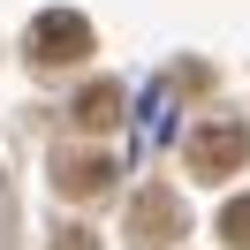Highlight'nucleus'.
<instances>
[{"instance_id": "20e7f679", "label": "nucleus", "mask_w": 250, "mask_h": 250, "mask_svg": "<svg viewBox=\"0 0 250 250\" xmlns=\"http://www.w3.org/2000/svg\"><path fill=\"white\" fill-rule=\"evenodd\" d=\"M106 182H114L106 152H61L53 159V189H61V197H106Z\"/></svg>"}, {"instance_id": "39448f33", "label": "nucleus", "mask_w": 250, "mask_h": 250, "mask_svg": "<svg viewBox=\"0 0 250 250\" xmlns=\"http://www.w3.org/2000/svg\"><path fill=\"white\" fill-rule=\"evenodd\" d=\"M68 114H76V129H91V137H106V129L122 122V83H91V91H83V99H76Z\"/></svg>"}, {"instance_id": "423d86ee", "label": "nucleus", "mask_w": 250, "mask_h": 250, "mask_svg": "<svg viewBox=\"0 0 250 250\" xmlns=\"http://www.w3.org/2000/svg\"><path fill=\"white\" fill-rule=\"evenodd\" d=\"M220 235H228V250H250V197H235L220 212Z\"/></svg>"}, {"instance_id": "7ed1b4c3", "label": "nucleus", "mask_w": 250, "mask_h": 250, "mask_svg": "<svg viewBox=\"0 0 250 250\" xmlns=\"http://www.w3.org/2000/svg\"><path fill=\"white\" fill-rule=\"evenodd\" d=\"M129 250H167L174 235H182V197H174L167 182H152V189H137V205H129Z\"/></svg>"}, {"instance_id": "f257e3e1", "label": "nucleus", "mask_w": 250, "mask_h": 250, "mask_svg": "<svg viewBox=\"0 0 250 250\" xmlns=\"http://www.w3.org/2000/svg\"><path fill=\"white\" fill-rule=\"evenodd\" d=\"M23 53H31V68H76L91 53V23L68 16V8H46L31 23V38H23Z\"/></svg>"}, {"instance_id": "f03ea898", "label": "nucleus", "mask_w": 250, "mask_h": 250, "mask_svg": "<svg viewBox=\"0 0 250 250\" xmlns=\"http://www.w3.org/2000/svg\"><path fill=\"white\" fill-rule=\"evenodd\" d=\"M182 159H189V174L220 182V174H235V167L250 159V129H243V122H197L189 144H182Z\"/></svg>"}, {"instance_id": "0eeeda50", "label": "nucleus", "mask_w": 250, "mask_h": 250, "mask_svg": "<svg viewBox=\"0 0 250 250\" xmlns=\"http://www.w3.org/2000/svg\"><path fill=\"white\" fill-rule=\"evenodd\" d=\"M53 250H99V235H91V228H61V235H53Z\"/></svg>"}]
</instances>
